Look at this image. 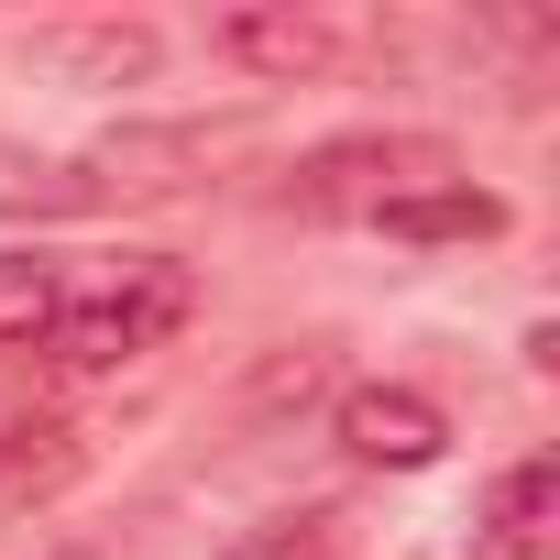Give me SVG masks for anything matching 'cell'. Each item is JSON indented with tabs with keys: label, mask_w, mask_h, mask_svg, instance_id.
<instances>
[{
	"label": "cell",
	"mask_w": 560,
	"mask_h": 560,
	"mask_svg": "<svg viewBox=\"0 0 560 560\" xmlns=\"http://www.w3.org/2000/svg\"><path fill=\"white\" fill-rule=\"evenodd\" d=\"M45 560H89V549H45Z\"/></svg>",
	"instance_id": "obj_12"
},
{
	"label": "cell",
	"mask_w": 560,
	"mask_h": 560,
	"mask_svg": "<svg viewBox=\"0 0 560 560\" xmlns=\"http://www.w3.org/2000/svg\"><path fill=\"white\" fill-rule=\"evenodd\" d=\"M549 538H560V462H516L483 494V549L494 560H549Z\"/></svg>",
	"instance_id": "obj_6"
},
{
	"label": "cell",
	"mask_w": 560,
	"mask_h": 560,
	"mask_svg": "<svg viewBox=\"0 0 560 560\" xmlns=\"http://www.w3.org/2000/svg\"><path fill=\"white\" fill-rule=\"evenodd\" d=\"M89 198H100L89 165L34 154V143H0V220H67V209H89Z\"/></svg>",
	"instance_id": "obj_9"
},
{
	"label": "cell",
	"mask_w": 560,
	"mask_h": 560,
	"mask_svg": "<svg viewBox=\"0 0 560 560\" xmlns=\"http://www.w3.org/2000/svg\"><path fill=\"white\" fill-rule=\"evenodd\" d=\"M407 187H451V143H429V132H363V143H330V154H308L287 176L298 209H385Z\"/></svg>",
	"instance_id": "obj_2"
},
{
	"label": "cell",
	"mask_w": 560,
	"mask_h": 560,
	"mask_svg": "<svg viewBox=\"0 0 560 560\" xmlns=\"http://www.w3.org/2000/svg\"><path fill=\"white\" fill-rule=\"evenodd\" d=\"M187 308H198V275H187L176 253H110V264L67 275L45 352H56L67 374H110V363H132V352L176 341V330H187Z\"/></svg>",
	"instance_id": "obj_1"
},
{
	"label": "cell",
	"mask_w": 560,
	"mask_h": 560,
	"mask_svg": "<svg viewBox=\"0 0 560 560\" xmlns=\"http://www.w3.org/2000/svg\"><path fill=\"white\" fill-rule=\"evenodd\" d=\"M374 220H385L396 242H494V231H505V198L472 187V176H451V187H407V198H385Z\"/></svg>",
	"instance_id": "obj_7"
},
{
	"label": "cell",
	"mask_w": 560,
	"mask_h": 560,
	"mask_svg": "<svg viewBox=\"0 0 560 560\" xmlns=\"http://www.w3.org/2000/svg\"><path fill=\"white\" fill-rule=\"evenodd\" d=\"M440 407L418 396V385H352L341 396V451L352 462H385V472H418V462H440Z\"/></svg>",
	"instance_id": "obj_4"
},
{
	"label": "cell",
	"mask_w": 560,
	"mask_h": 560,
	"mask_svg": "<svg viewBox=\"0 0 560 560\" xmlns=\"http://www.w3.org/2000/svg\"><path fill=\"white\" fill-rule=\"evenodd\" d=\"M45 440H67V429H56V396H45L34 374H0V494H34V483H56Z\"/></svg>",
	"instance_id": "obj_8"
},
{
	"label": "cell",
	"mask_w": 560,
	"mask_h": 560,
	"mask_svg": "<svg viewBox=\"0 0 560 560\" xmlns=\"http://www.w3.org/2000/svg\"><path fill=\"white\" fill-rule=\"evenodd\" d=\"M56 298H67L56 253H0V352H34L56 330Z\"/></svg>",
	"instance_id": "obj_10"
},
{
	"label": "cell",
	"mask_w": 560,
	"mask_h": 560,
	"mask_svg": "<svg viewBox=\"0 0 560 560\" xmlns=\"http://www.w3.org/2000/svg\"><path fill=\"white\" fill-rule=\"evenodd\" d=\"M23 56H34L45 78H67V89H121V78L154 67V34H143V23H34Z\"/></svg>",
	"instance_id": "obj_5"
},
{
	"label": "cell",
	"mask_w": 560,
	"mask_h": 560,
	"mask_svg": "<svg viewBox=\"0 0 560 560\" xmlns=\"http://www.w3.org/2000/svg\"><path fill=\"white\" fill-rule=\"evenodd\" d=\"M330 549V516H275V527H253L242 549H220V560H319Z\"/></svg>",
	"instance_id": "obj_11"
},
{
	"label": "cell",
	"mask_w": 560,
	"mask_h": 560,
	"mask_svg": "<svg viewBox=\"0 0 560 560\" xmlns=\"http://www.w3.org/2000/svg\"><path fill=\"white\" fill-rule=\"evenodd\" d=\"M341 23L330 12H298V0H253V12H220L209 23V56L253 67V78H330L341 67Z\"/></svg>",
	"instance_id": "obj_3"
}]
</instances>
